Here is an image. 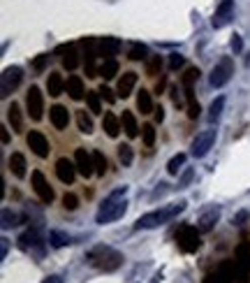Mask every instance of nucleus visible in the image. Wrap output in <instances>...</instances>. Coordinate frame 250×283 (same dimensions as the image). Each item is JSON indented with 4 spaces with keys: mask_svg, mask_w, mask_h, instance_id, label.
<instances>
[{
    "mask_svg": "<svg viewBox=\"0 0 250 283\" xmlns=\"http://www.w3.org/2000/svg\"><path fill=\"white\" fill-rule=\"evenodd\" d=\"M183 165H185V153H176L174 158L167 163V172L172 176H176V174H179V169L183 167Z\"/></svg>",
    "mask_w": 250,
    "mask_h": 283,
    "instance_id": "c9c22d12",
    "label": "nucleus"
},
{
    "mask_svg": "<svg viewBox=\"0 0 250 283\" xmlns=\"http://www.w3.org/2000/svg\"><path fill=\"white\" fill-rule=\"evenodd\" d=\"M190 179H192V169H185L183 176L179 179V188H185V186L190 184Z\"/></svg>",
    "mask_w": 250,
    "mask_h": 283,
    "instance_id": "09e8293b",
    "label": "nucleus"
},
{
    "mask_svg": "<svg viewBox=\"0 0 250 283\" xmlns=\"http://www.w3.org/2000/svg\"><path fill=\"white\" fill-rule=\"evenodd\" d=\"M234 19V0H223L213 14V28H225Z\"/></svg>",
    "mask_w": 250,
    "mask_h": 283,
    "instance_id": "ddd939ff",
    "label": "nucleus"
},
{
    "mask_svg": "<svg viewBox=\"0 0 250 283\" xmlns=\"http://www.w3.org/2000/svg\"><path fill=\"white\" fill-rule=\"evenodd\" d=\"M120 128H123V123H120V119L116 114H104V119H102V130L107 132L111 139H116L118 137V132H120Z\"/></svg>",
    "mask_w": 250,
    "mask_h": 283,
    "instance_id": "4be33fe9",
    "label": "nucleus"
},
{
    "mask_svg": "<svg viewBox=\"0 0 250 283\" xmlns=\"http://www.w3.org/2000/svg\"><path fill=\"white\" fill-rule=\"evenodd\" d=\"M86 260L88 265H93L95 269H100V272H116L120 265H123V253L116 249H111V246H93L91 251L86 253Z\"/></svg>",
    "mask_w": 250,
    "mask_h": 283,
    "instance_id": "f03ea898",
    "label": "nucleus"
},
{
    "mask_svg": "<svg viewBox=\"0 0 250 283\" xmlns=\"http://www.w3.org/2000/svg\"><path fill=\"white\" fill-rule=\"evenodd\" d=\"M93 165H95V174L98 176L107 174L109 165H107V156H104L102 151H93Z\"/></svg>",
    "mask_w": 250,
    "mask_h": 283,
    "instance_id": "2f4dec72",
    "label": "nucleus"
},
{
    "mask_svg": "<svg viewBox=\"0 0 250 283\" xmlns=\"http://www.w3.org/2000/svg\"><path fill=\"white\" fill-rule=\"evenodd\" d=\"M148 56V47L146 44H132L130 51H128V58L130 60H144Z\"/></svg>",
    "mask_w": 250,
    "mask_h": 283,
    "instance_id": "f704fd0d",
    "label": "nucleus"
},
{
    "mask_svg": "<svg viewBox=\"0 0 250 283\" xmlns=\"http://www.w3.org/2000/svg\"><path fill=\"white\" fill-rule=\"evenodd\" d=\"M74 163H76V172L84 176V179H88V176L95 174V165H93V156H88L86 149H76L74 153Z\"/></svg>",
    "mask_w": 250,
    "mask_h": 283,
    "instance_id": "4468645a",
    "label": "nucleus"
},
{
    "mask_svg": "<svg viewBox=\"0 0 250 283\" xmlns=\"http://www.w3.org/2000/svg\"><path fill=\"white\" fill-rule=\"evenodd\" d=\"M26 156H23V153H12L10 156V169H12V174L17 176V179H23V176H26Z\"/></svg>",
    "mask_w": 250,
    "mask_h": 283,
    "instance_id": "5701e85b",
    "label": "nucleus"
},
{
    "mask_svg": "<svg viewBox=\"0 0 250 283\" xmlns=\"http://www.w3.org/2000/svg\"><path fill=\"white\" fill-rule=\"evenodd\" d=\"M160 70H162V56H151L146 63V72L151 77H155V75H160Z\"/></svg>",
    "mask_w": 250,
    "mask_h": 283,
    "instance_id": "ea45409f",
    "label": "nucleus"
},
{
    "mask_svg": "<svg viewBox=\"0 0 250 283\" xmlns=\"http://www.w3.org/2000/svg\"><path fill=\"white\" fill-rule=\"evenodd\" d=\"M120 123H123V130H125V135L130 137V139H135V137L139 135V125H137V119H135V114H132V112H128V109H125L123 116H120Z\"/></svg>",
    "mask_w": 250,
    "mask_h": 283,
    "instance_id": "a878e982",
    "label": "nucleus"
},
{
    "mask_svg": "<svg viewBox=\"0 0 250 283\" xmlns=\"http://www.w3.org/2000/svg\"><path fill=\"white\" fill-rule=\"evenodd\" d=\"M19 249L23 253H30L33 258H44V241L35 230H28V232H23L19 237Z\"/></svg>",
    "mask_w": 250,
    "mask_h": 283,
    "instance_id": "6e6552de",
    "label": "nucleus"
},
{
    "mask_svg": "<svg viewBox=\"0 0 250 283\" xmlns=\"http://www.w3.org/2000/svg\"><path fill=\"white\" fill-rule=\"evenodd\" d=\"M164 193H167V184H160L158 188L153 191V200H158V197H160V195H164Z\"/></svg>",
    "mask_w": 250,
    "mask_h": 283,
    "instance_id": "603ef678",
    "label": "nucleus"
},
{
    "mask_svg": "<svg viewBox=\"0 0 250 283\" xmlns=\"http://www.w3.org/2000/svg\"><path fill=\"white\" fill-rule=\"evenodd\" d=\"M47 63H49V56H47V54H39L37 58L33 60V67H35L37 72H42L44 67H47Z\"/></svg>",
    "mask_w": 250,
    "mask_h": 283,
    "instance_id": "c03bdc74",
    "label": "nucleus"
},
{
    "mask_svg": "<svg viewBox=\"0 0 250 283\" xmlns=\"http://www.w3.org/2000/svg\"><path fill=\"white\" fill-rule=\"evenodd\" d=\"M60 60H63V67H65V70H76V65H79V54H76L74 47H72Z\"/></svg>",
    "mask_w": 250,
    "mask_h": 283,
    "instance_id": "58836bf2",
    "label": "nucleus"
},
{
    "mask_svg": "<svg viewBox=\"0 0 250 283\" xmlns=\"http://www.w3.org/2000/svg\"><path fill=\"white\" fill-rule=\"evenodd\" d=\"M7 121H10L12 130L14 132H21L23 130V114H21V107L17 102H12L10 109H7Z\"/></svg>",
    "mask_w": 250,
    "mask_h": 283,
    "instance_id": "b1692460",
    "label": "nucleus"
},
{
    "mask_svg": "<svg viewBox=\"0 0 250 283\" xmlns=\"http://www.w3.org/2000/svg\"><path fill=\"white\" fill-rule=\"evenodd\" d=\"M164 88H167V79H164V77H162V79H160V82L155 84V93H158V95H160V93H162Z\"/></svg>",
    "mask_w": 250,
    "mask_h": 283,
    "instance_id": "864d4df0",
    "label": "nucleus"
},
{
    "mask_svg": "<svg viewBox=\"0 0 250 283\" xmlns=\"http://www.w3.org/2000/svg\"><path fill=\"white\" fill-rule=\"evenodd\" d=\"M137 109H139V112H142V114H153V100H151V93L148 91H139L137 93Z\"/></svg>",
    "mask_w": 250,
    "mask_h": 283,
    "instance_id": "cd10ccee",
    "label": "nucleus"
},
{
    "mask_svg": "<svg viewBox=\"0 0 250 283\" xmlns=\"http://www.w3.org/2000/svg\"><path fill=\"white\" fill-rule=\"evenodd\" d=\"M169 93H172V102H174L176 107H181V104H183V95H181L179 88L172 86V88H169Z\"/></svg>",
    "mask_w": 250,
    "mask_h": 283,
    "instance_id": "49530a36",
    "label": "nucleus"
},
{
    "mask_svg": "<svg viewBox=\"0 0 250 283\" xmlns=\"http://www.w3.org/2000/svg\"><path fill=\"white\" fill-rule=\"evenodd\" d=\"M63 207H65L67 211H74V209L79 207V197H76L74 193H65V195H63Z\"/></svg>",
    "mask_w": 250,
    "mask_h": 283,
    "instance_id": "a19ab883",
    "label": "nucleus"
},
{
    "mask_svg": "<svg viewBox=\"0 0 250 283\" xmlns=\"http://www.w3.org/2000/svg\"><path fill=\"white\" fill-rule=\"evenodd\" d=\"M229 47H232L234 54H241V49H243V42H241L239 35H232V42H229Z\"/></svg>",
    "mask_w": 250,
    "mask_h": 283,
    "instance_id": "de8ad7c7",
    "label": "nucleus"
},
{
    "mask_svg": "<svg viewBox=\"0 0 250 283\" xmlns=\"http://www.w3.org/2000/svg\"><path fill=\"white\" fill-rule=\"evenodd\" d=\"M56 176L63 184H72L76 176V163H72L70 158H58V163H56Z\"/></svg>",
    "mask_w": 250,
    "mask_h": 283,
    "instance_id": "2eb2a0df",
    "label": "nucleus"
},
{
    "mask_svg": "<svg viewBox=\"0 0 250 283\" xmlns=\"http://www.w3.org/2000/svg\"><path fill=\"white\" fill-rule=\"evenodd\" d=\"M42 283H63V278H60L58 274H54V276H47Z\"/></svg>",
    "mask_w": 250,
    "mask_h": 283,
    "instance_id": "5fc2aeb1",
    "label": "nucleus"
},
{
    "mask_svg": "<svg viewBox=\"0 0 250 283\" xmlns=\"http://www.w3.org/2000/svg\"><path fill=\"white\" fill-rule=\"evenodd\" d=\"M213 144H216V130L213 128H209V130H201L199 135L192 139V156L195 158H204L209 151L213 149Z\"/></svg>",
    "mask_w": 250,
    "mask_h": 283,
    "instance_id": "9d476101",
    "label": "nucleus"
},
{
    "mask_svg": "<svg viewBox=\"0 0 250 283\" xmlns=\"http://www.w3.org/2000/svg\"><path fill=\"white\" fill-rule=\"evenodd\" d=\"M234 75V60L229 58V56H225L220 63H218L216 67L211 70V77H209V84H211L213 88H223L225 84L232 79Z\"/></svg>",
    "mask_w": 250,
    "mask_h": 283,
    "instance_id": "423d86ee",
    "label": "nucleus"
},
{
    "mask_svg": "<svg viewBox=\"0 0 250 283\" xmlns=\"http://www.w3.org/2000/svg\"><path fill=\"white\" fill-rule=\"evenodd\" d=\"M116 75H118V60L107 58L102 65H100V77H104V79H114Z\"/></svg>",
    "mask_w": 250,
    "mask_h": 283,
    "instance_id": "7c9ffc66",
    "label": "nucleus"
},
{
    "mask_svg": "<svg viewBox=\"0 0 250 283\" xmlns=\"http://www.w3.org/2000/svg\"><path fill=\"white\" fill-rule=\"evenodd\" d=\"M176 244L183 253H195L201 246L199 239V228H192V225H183V228L176 232Z\"/></svg>",
    "mask_w": 250,
    "mask_h": 283,
    "instance_id": "39448f33",
    "label": "nucleus"
},
{
    "mask_svg": "<svg viewBox=\"0 0 250 283\" xmlns=\"http://www.w3.org/2000/svg\"><path fill=\"white\" fill-rule=\"evenodd\" d=\"M76 125H79V130H81L84 135H91V132L95 130L93 119L86 114V109H79V112H76Z\"/></svg>",
    "mask_w": 250,
    "mask_h": 283,
    "instance_id": "c756f323",
    "label": "nucleus"
},
{
    "mask_svg": "<svg viewBox=\"0 0 250 283\" xmlns=\"http://www.w3.org/2000/svg\"><path fill=\"white\" fill-rule=\"evenodd\" d=\"M65 88H67V93H70V98L74 100V102L84 100V98H86V93H88L86 88H84V79H81V77H76V75H72L70 79H67Z\"/></svg>",
    "mask_w": 250,
    "mask_h": 283,
    "instance_id": "412c9836",
    "label": "nucleus"
},
{
    "mask_svg": "<svg viewBox=\"0 0 250 283\" xmlns=\"http://www.w3.org/2000/svg\"><path fill=\"white\" fill-rule=\"evenodd\" d=\"M125 193H128V186H120L118 191H114L107 200L100 204L98 209V216H95V223L100 225H107V223H114L128 211V202H125Z\"/></svg>",
    "mask_w": 250,
    "mask_h": 283,
    "instance_id": "f257e3e1",
    "label": "nucleus"
},
{
    "mask_svg": "<svg viewBox=\"0 0 250 283\" xmlns=\"http://www.w3.org/2000/svg\"><path fill=\"white\" fill-rule=\"evenodd\" d=\"M185 65V58L181 54H169V70H179Z\"/></svg>",
    "mask_w": 250,
    "mask_h": 283,
    "instance_id": "79ce46f5",
    "label": "nucleus"
},
{
    "mask_svg": "<svg viewBox=\"0 0 250 283\" xmlns=\"http://www.w3.org/2000/svg\"><path fill=\"white\" fill-rule=\"evenodd\" d=\"M234 278L236 283H248L250 278V244L245 239H241L234 253Z\"/></svg>",
    "mask_w": 250,
    "mask_h": 283,
    "instance_id": "20e7f679",
    "label": "nucleus"
},
{
    "mask_svg": "<svg viewBox=\"0 0 250 283\" xmlns=\"http://www.w3.org/2000/svg\"><path fill=\"white\" fill-rule=\"evenodd\" d=\"M0 139H3V144H10V132L5 128H0Z\"/></svg>",
    "mask_w": 250,
    "mask_h": 283,
    "instance_id": "6e6d98bb",
    "label": "nucleus"
},
{
    "mask_svg": "<svg viewBox=\"0 0 250 283\" xmlns=\"http://www.w3.org/2000/svg\"><path fill=\"white\" fill-rule=\"evenodd\" d=\"M153 116H155V123H162V121H164V109L162 107H155V109H153Z\"/></svg>",
    "mask_w": 250,
    "mask_h": 283,
    "instance_id": "3c124183",
    "label": "nucleus"
},
{
    "mask_svg": "<svg viewBox=\"0 0 250 283\" xmlns=\"http://www.w3.org/2000/svg\"><path fill=\"white\" fill-rule=\"evenodd\" d=\"M26 144L30 147V151L37 156V158H49V139L44 137V132L39 130H30L26 137Z\"/></svg>",
    "mask_w": 250,
    "mask_h": 283,
    "instance_id": "f8f14e48",
    "label": "nucleus"
},
{
    "mask_svg": "<svg viewBox=\"0 0 250 283\" xmlns=\"http://www.w3.org/2000/svg\"><path fill=\"white\" fill-rule=\"evenodd\" d=\"M98 91H100V98H104L109 104H114V102H116V95H114V91H111L109 86H104V84H102Z\"/></svg>",
    "mask_w": 250,
    "mask_h": 283,
    "instance_id": "37998d69",
    "label": "nucleus"
},
{
    "mask_svg": "<svg viewBox=\"0 0 250 283\" xmlns=\"http://www.w3.org/2000/svg\"><path fill=\"white\" fill-rule=\"evenodd\" d=\"M188 202H176V204H169V207H162V209H155V211H148L144 214L142 218H137L135 223V230H153V228H160V225L169 223L172 218H176L181 211L185 209Z\"/></svg>",
    "mask_w": 250,
    "mask_h": 283,
    "instance_id": "7ed1b4c3",
    "label": "nucleus"
},
{
    "mask_svg": "<svg viewBox=\"0 0 250 283\" xmlns=\"http://www.w3.org/2000/svg\"><path fill=\"white\" fill-rule=\"evenodd\" d=\"M197 79H199V70H197V67H188L185 75L181 77V84H183V93H185V98H188V102L195 100V91H192V86H195Z\"/></svg>",
    "mask_w": 250,
    "mask_h": 283,
    "instance_id": "aec40b11",
    "label": "nucleus"
},
{
    "mask_svg": "<svg viewBox=\"0 0 250 283\" xmlns=\"http://www.w3.org/2000/svg\"><path fill=\"white\" fill-rule=\"evenodd\" d=\"M158 281H160V274H158V276H153V281H151V283H158Z\"/></svg>",
    "mask_w": 250,
    "mask_h": 283,
    "instance_id": "4d7b16f0",
    "label": "nucleus"
},
{
    "mask_svg": "<svg viewBox=\"0 0 250 283\" xmlns=\"http://www.w3.org/2000/svg\"><path fill=\"white\" fill-rule=\"evenodd\" d=\"M135 86H137V72H123V77L118 79L116 95H118V98H130Z\"/></svg>",
    "mask_w": 250,
    "mask_h": 283,
    "instance_id": "6ab92c4d",
    "label": "nucleus"
},
{
    "mask_svg": "<svg viewBox=\"0 0 250 283\" xmlns=\"http://www.w3.org/2000/svg\"><path fill=\"white\" fill-rule=\"evenodd\" d=\"M0 218H3V230H10V228H14V225H19L23 221V216L21 214H17V211H12V209H3V214H0Z\"/></svg>",
    "mask_w": 250,
    "mask_h": 283,
    "instance_id": "c85d7f7f",
    "label": "nucleus"
},
{
    "mask_svg": "<svg viewBox=\"0 0 250 283\" xmlns=\"http://www.w3.org/2000/svg\"><path fill=\"white\" fill-rule=\"evenodd\" d=\"M223 107H225V98L220 95V98H216L211 102V107H209V121L211 123H216L218 119H220V114H223Z\"/></svg>",
    "mask_w": 250,
    "mask_h": 283,
    "instance_id": "473e14b6",
    "label": "nucleus"
},
{
    "mask_svg": "<svg viewBox=\"0 0 250 283\" xmlns=\"http://www.w3.org/2000/svg\"><path fill=\"white\" fill-rule=\"evenodd\" d=\"M30 181H33V191L37 193V197L44 202V204H51L54 202V188L49 186V181H47V176L39 172V169H35L33 176H30Z\"/></svg>",
    "mask_w": 250,
    "mask_h": 283,
    "instance_id": "9b49d317",
    "label": "nucleus"
},
{
    "mask_svg": "<svg viewBox=\"0 0 250 283\" xmlns=\"http://www.w3.org/2000/svg\"><path fill=\"white\" fill-rule=\"evenodd\" d=\"M120 49H123V44H120V40H116V38H100L98 40V56L111 58V56H116Z\"/></svg>",
    "mask_w": 250,
    "mask_h": 283,
    "instance_id": "f3484780",
    "label": "nucleus"
},
{
    "mask_svg": "<svg viewBox=\"0 0 250 283\" xmlns=\"http://www.w3.org/2000/svg\"><path fill=\"white\" fill-rule=\"evenodd\" d=\"M86 102L91 107L93 114H100L102 112V104H100V91H88L86 93Z\"/></svg>",
    "mask_w": 250,
    "mask_h": 283,
    "instance_id": "4c0bfd02",
    "label": "nucleus"
},
{
    "mask_svg": "<svg viewBox=\"0 0 250 283\" xmlns=\"http://www.w3.org/2000/svg\"><path fill=\"white\" fill-rule=\"evenodd\" d=\"M47 91H49L51 98L63 95V91H65V82H63V77H60L58 72H51L49 75V79H47Z\"/></svg>",
    "mask_w": 250,
    "mask_h": 283,
    "instance_id": "393cba45",
    "label": "nucleus"
},
{
    "mask_svg": "<svg viewBox=\"0 0 250 283\" xmlns=\"http://www.w3.org/2000/svg\"><path fill=\"white\" fill-rule=\"evenodd\" d=\"M23 79V70L19 65H10L3 70V75H0V95L3 98H7L12 91H17V86L21 84Z\"/></svg>",
    "mask_w": 250,
    "mask_h": 283,
    "instance_id": "0eeeda50",
    "label": "nucleus"
},
{
    "mask_svg": "<svg viewBox=\"0 0 250 283\" xmlns=\"http://www.w3.org/2000/svg\"><path fill=\"white\" fill-rule=\"evenodd\" d=\"M118 160L123 167H130L132 160H135V153H132V147L130 144H120L118 147Z\"/></svg>",
    "mask_w": 250,
    "mask_h": 283,
    "instance_id": "72a5a7b5",
    "label": "nucleus"
},
{
    "mask_svg": "<svg viewBox=\"0 0 250 283\" xmlns=\"http://www.w3.org/2000/svg\"><path fill=\"white\" fill-rule=\"evenodd\" d=\"M7 251H10V239L3 237V239H0V258H3V260L7 258Z\"/></svg>",
    "mask_w": 250,
    "mask_h": 283,
    "instance_id": "8fccbe9b",
    "label": "nucleus"
},
{
    "mask_svg": "<svg viewBox=\"0 0 250 283\" xmlns=\"http://www.w3.org/2000/svg\"><path fill=\"white\" fill-rule=\"evenodd\" d=\"M218 221H220V207H209L206 211L199 216L197 228H199V232H211V230L216 228Z\"/></svg>",
    "mask_w": 250,
    "mask_h": 283,
    "instance_id": "dca6fc26",
    "label": "nucleus"
},
{
    "mask_svg": "<svg viewBox=\"0 0 250 283\" xmlns=\"http://www.w3.org/2000/svg\"><path fill=\"white\" fill-rule=\"evenodd\" d=\"M26 109H28V116L33 121H42L44 114V95L37 86H30L26 93Z\"/></svg>",
    "mask_w": 250,
    "mask_h": 283,
    "instance_id": "1a4fd4ad",
    "label": "nucleus"
},
{
    "mask_svg": "<svg viewBox=\"0 0 250 283\" xmlns=\"http://www.w3.org/2000/svg\"><path fill=\"white\" fill-rule=\"evenodd\" d=\"M49 244L54 246V249H63V246L74 244V237L67 234V232H63V230H51L49 232Z\"/></svg>",
    "mask_w": 250,
    "mask_h": 283,
    "instance_id": "bb28decb",
    "label": "nucleus"
},
{
    "mask_svg": "<svg viewBox=\"0 0 250 283\" xmlns=\"http://www.w3.org/2000/svg\"><path fill=\"white\" fill-rule=\"evenodd\" d=\"M49 119H51L56 130H65L67 123H70V112H67L63 104H54V107L49 109Z\"/></svg>",
    "mask_w": 250,
    "mask_h": 283,
    "instance_id": "a211bd4d",
    "label": "nucleus"
},
{
    "mask_svg": "<svg viewBox=\"0 0 250 283\" xmlns=\"http://www.w3.org/2000/svg\"><path fill=\"white\" fill-rule=\"evenodd\" d=\"M199 112H201L199 102H197V100H192V102L188 104V116H190L192 121H197V119H199Z\"/></svg>",
    "mask_w": 250,
    "mask_h": 283,
    "instance_id": "a18cd8bd",
    "label": "nucleus"
},
{
    "mask_svg": "<svg viewBox=\"0 0 250 283\" xmlns=\"http://www.w3.org/2000/svg\"><path fill=\"white\" fill-rule=\"evenodd\" d=\"M142 139H144V144H146L148 149L155 144V125L153 123H144L142 125Z\"/></svg>",
    "mask_w": 250,
    "mask_h": 283,
    "instance_id": "e433bc0d",
    "label": "nucleus"
}]
</instances>
